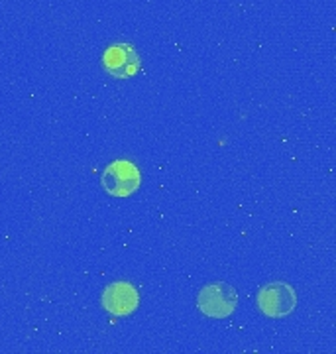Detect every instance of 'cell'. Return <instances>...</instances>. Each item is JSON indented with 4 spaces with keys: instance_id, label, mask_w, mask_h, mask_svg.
<instances>
[{
    "instance_id": "6da1fadb",
    "label": "cell",
    "mask_w": 336,
    "mask_h": 354,
    "mask_svg": "<svg viewBox=\"0 0 336 354\" xmlns=\"http://www.w3.org/2000/svg\"><path fill=\"white\" fill-rule=\"evenodd\" d=\"M238 295L228 283H209L200 290L197 297V307L203 315L212 317V319H224V317L232 315V311L236 309Z\"/></svg>"
},
{
    "instance_id": "7a4b0ae2",
    "label": "cell",
    "mask_w": 336,
    "mask_h": 354,
    "mask_svg": "<svg viewBox=\"0 0 336 354\" xmlns=\"http://www.w3.org/2000/svg\"><path fill=\"white\" fill-rule=\"evenodd\" d=\"M258 307L263 315L272 317V319H279V317H287L297 305V293L295 290L283 283V281H274L268 283L258 291Z\"/></svg>"
},
{
    "instance_id": "3957f363",
    "label": "cell",
    "mask_w": 336,
    "mask_h": 354,
    "mask_svg": "<svg viewBox=\"0 0 336 354\" xmlns=\"http://www.w3.org/2000/svg\"><path fill=\"white\" fill-rule=\"evenodd\" d=\"M100 181H102L104 191L112 197H130L140 187L142 176H140V169L132 162L118 160L104 169Z\"/></svg>"
},
{
    "instance_id": "277c9868",
    "label": "cell",
    "mask_w": 336,
    "mask_h": 354,
    "mask_svg": "<svg viewBox=\"0 0 336 354\" xmlns=\"http://www.w3.org/2000/svg\"><path fill=\"white\" fill-rule=\"evenodd\" d=\"M102 67L109 75L116 79H128L136 75L140 69V57L132 46L128 44H114L102 55Z\"/></svg>"
},
{
    "instance_id": "5b68a950",
    "label": "cell",
    "mask_w": 336,
    "mask_h": 354,
    "mask_svg": "<svg viewBox=\"0 0 336 354\" xmlns=\"http://www.w3.org/2000/svg\"><path fill=\"white\" fill-rule=\"evenodd\" d=\"M140 304V295L128 281L111 283L102 293V307L112 315H130Z\"/></svg>"
}]
</instances>
